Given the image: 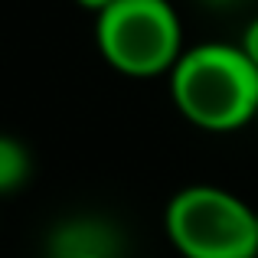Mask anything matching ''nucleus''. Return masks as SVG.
<instances>
[{
  "label": "nucleus",
  "instance_id": "nucleus-2",
  "mask_svg": "<svg viewBox=\"0 0 258 258\" xmlns=\"http://www.w3.org/2000/svg\"><path fill=\"white\" fill-rule=\"evenodd\" d=\"M95 46L127 79L170 76L183 56V23L170 0H114L95 17Z\"/></svg>",
  "mask_w": 258,
  "mask_h": 258
},
{
  "label": "nucleus",
  "instance_id": "nucleus-7",
  "mask_svg": "<svg viewBox=\"0 0 258 258\" xmlns=\"http://www.w3.org/2000/svg\"><path fill=\"white\" fill-rule=\"evenodd\" d=\"M111 4H114V0H76V7H82V10H88V13H95V17H98L105 7H111Z\"/></svg>",
  "mask_w": 258,
  "mask_h": 258
},
{
  "label": "nucleus",
  "instance_id": "nucleus-4",
  "mask_svg": "<svg viewBox=\"0 0 258 258\" xmlns=\"http://www.w3.org/2000/svg\"><path fill=\"white\" fill-rule=\"evenodd\" d=\"M49 252L52 258H82V255H98V252H118V239H114L108 222H98L92 216H79L72 222H62L52 232Z\"/></svg>",
  "mask_w": 258,
  "mask_h": 258
},
{
  "label": "nucleus",
  "instance_id": "nucleus-3",
  "mask_svg": "<svg viewBox=\"0 0 258 258\" xmlns=\"http://www.w3.org/2000/svg\"><path fill=\"white\" fill-rule=\"evenodd\" d=\"M164 226L183 258H258V209L222 186H183L167 203Z\"/></svg>",
  "mask_w": 258,
  "mask_h": 258
},
{
  "label": "nucleus",
  "instance_id": "nucleus-5",
  "mask_svg": "<svg viewBox=\"0 0 258 258\" xmlns=\"http://www.w3.org/2000/svg\"><path fill=\"white\" fill-rule=\"evenodd\" d=\"M30 173H33L30 147L13 134H0V196L17 193L20 186H26Z\"/></svg>",
  "mask_w": 258,
  "mask_h": 258
},
{
  "label": "nucleus",
  "instance_id": "nucleus-8",
  "mask_svg": "<svg viewBox=\"0 0 258 258\" xmlns=\"http://www.w3.org/2000/svg\"><path fill=\"white\" fill-rule=\"evenodd\" d=\"M209 7H232V4H242V0H203Z\"/></svg>",
  "mask_w": 258,
  "mask_h": 258
},
{
  "label": "nucleus",
  "instance_id": "nucleus-6",
  "mask_svg": "<svg viewBox=\"0 0 258 258\" xmlns=\"http://www.w3.org/2000/svg\"><path fill=\"white\" fill-rule=\"evenodd\" d=\"M239 46H242V52H245V56L252 59V66H255V69H258V17H255L252 23L245 26V33H242Z\"/></svg>",
  "mask_w": 258,
  "mask_h": 258
},
{
  "label": "nucleus",
  "instance_id": "nucleus-10",
  "mask_svg": "<svg viewBox=\"0 0 258 258\" xmlns=\"http://www.w3.org/2000/svg\"><path fill=\"white\" fill-rule=\"evenodd\" d=\"M255 127H258V111H255Z\"/></svg>",
  "mask_w": 258,
  "mask_h": 258
},
{
  "label": "nucleus",
  "instance_id": "nucleus-9",
  "mask_svg": "<svg viewBox=\"0 0 258 258\" xmlns=\"http://www.w3.org/2000/svg\"><path fill=\"white\" fill-rule=\"evenodd\" d=\"M82 258H118V252H98V255H82Z\"/></svg>",
  "mask_w": 258,
  "mask_h": 258
},
{
  "label": "nucleus",
  "instance_id": "nucleus-1",
  "mask_svg": "<svg viewBox=\"0 0 258 258\" xmlns=\"http://www.w3.org/2000/svg\"><path fill=\"white\" fill-rule=\"evenodd\" d=\"M167 79L176 111L200 131L229 134L255 124L258 69L239 43L186 46Z\"/></svg>",
  "mask_w": 258,
  "mask_h": 258
}]
</instances>
